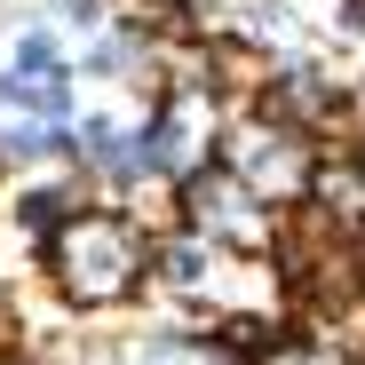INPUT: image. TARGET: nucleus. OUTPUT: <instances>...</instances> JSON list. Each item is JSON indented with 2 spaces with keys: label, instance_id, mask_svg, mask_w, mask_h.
Here are the masks:
<instances>
[{
  "label": "nucleus",
  "instance_id": "f257e3e1",
  "mask_svg": "<svg viewBox=\"0 0 365 365\" xmlns=\"http://www.w3.org/2000/svg\"><path fill=\"white\" fill-rule=\"evenodd\" d=\"M143 278H151V230L119 207L80 199L40 230V286L72 318H103L119 302H135Z\"/></svg>",
  "mask_w": 365,
  "mask_h": 365
},
{
  "label": "nucleus",
  "instance_id": "f03ea898",
  "mask_svg": "<svg viewBox=\"0 0 365 365\" xmlns=\"http://www.w3.org/2000/svg\"><path fill=\"white\" fill-rule=\"evenodd\" d=\"M175 222L222 255H270V238H278V207L255 199L222 159H199L191 175H175Z\"/></svg>",
  "mask_w": 365,
  "mask_h": 365
},
{
  "label": "nucleus",
  "instance_id": "7ed1b4c3",
  "mask_svg": "<svg viewBox=\"0 0 365 365\" xmlns=\"http://www.w3.org/2000/svg\"><path fill=\"white\" fill-rule=\"evenodd\" d=\"M215 159H222L238 182H247L255 199H270V207H294V199H302V182H310L318 135L286 128V119H270V111H247V119H222Z\"/></svg>",
  "mask_w": 365,
  "mask_h": 365
},
{
  "label": "nucleus",
  "instance_id": "20e7f679",
  "mask_svg": "<svg viewBox=\"0 0 365 365\" xmlns=\"http://www.w3.org/2000/svg\"><path fill=\"white\" fill-rule=\"evenodd\" d=\"M9 72H24V80L64 72V40H56L48 24H24V32H16V48H9Z\"/></svg>",
  "mask_w": 365,
  "mask_h": 365
},
{
  "label": "nucleus",
  "instance_id": "39448f33",
  "mask_svg": "<svg viewBox=\"0 0 365 365\" xmlns=\"http://www.w3.org/2000/svg\"><path fill=\"white\" fill-rule=\"evenodd\" d=\"M182 365H247V357H238V349H230L222 334H199V341H191V357H182Z\"/></svg>",
  "mask_w": 365,
  "mask_h": 365
},
{
  "label": "nucleus",
  "instance_id": "423d86ee",
  "mask_svg": "<svg viewBox=\"0 0 365 365\" xmlns=\"http://www.w3.org/2000/svg\"><path fill=\"white\" fill-rule=\"evenodd\" d=\"M357 167H365V135H357Z\"/></svg>",
  "mask_w": 365,
  "mask_h": 365
}]
</instances>
